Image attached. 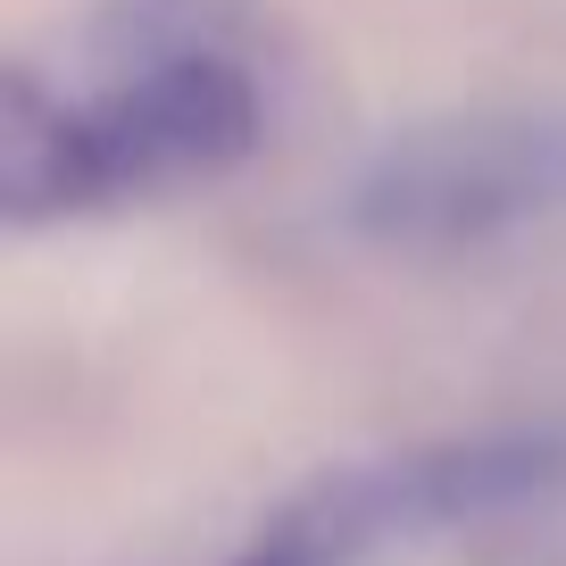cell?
Instances as JSON below:
<instances>
[{"mask_svg": "<svg viewBox=\"0 0 566 566\" xmlns=\"http://www.w3.org/2000/svg\"><path fill=\"white\" fill-rule=\"evenodd\" d=\"M275 101L259 0H101L67 75H18L0 200L18 226L176 192L250 159Z\"/></svg>", "mask_w": 566, "mask_h": 566, "instance_id": "cell-1", "label": "cell"}, {"mask_svg": "<svg viewBox=\"0 0 566 566\" xmlns=\"http://www.w3.org/2000/svg\"><path fill=\"white\" fill-rule=\"evenodd\" d=\"M350 226L384 250H475L566 209V108H459L391 134L350 176Z\"/></svg>", "mask_w": 566, "mask_h": 566, "instance_id": "cell-2", "label": "cell"}, {"mask_svg": "<svg viewBox=\"0 0 566 566\" xmlns=\"http://www.w3.org/2000/svg\"><path fill=\"white\" fill-rule=\"evenodd\" d=\"M566 459L549 442H450V450L342 467V475L308 483L292 509L266 516V533L242 549V566H367L400 542L516 509Z\"/></svg>", "mask_w": 566, "mask_h": 566, "instance_id": "cell-3", "label": "cell"}]
</instances>
